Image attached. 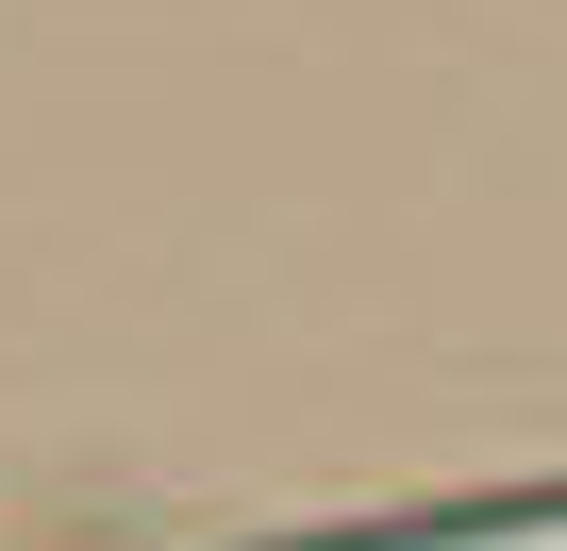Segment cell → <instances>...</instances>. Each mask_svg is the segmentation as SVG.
I'll return each instance as SVG.
<instances>
[{"label": "cell", "instance_id": "cell-1", "mask_svg": "<svg viewBox=\"0 0 567 551\" xmlns=\"http://www.w3.org/2000/svg\"><path fill=\"white\" fill-rule=\"evenodd\" d=\"M567 534V484H501V501H401V518H351V534H267V551H534Z\"/></svg>", "mask_w": 567, "mask_h": 551}]
</instances>
